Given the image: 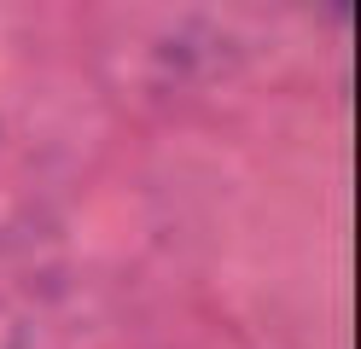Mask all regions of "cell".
Listing matches in <instances>:
<instances>
[]
</instances>
